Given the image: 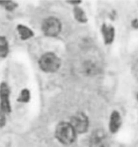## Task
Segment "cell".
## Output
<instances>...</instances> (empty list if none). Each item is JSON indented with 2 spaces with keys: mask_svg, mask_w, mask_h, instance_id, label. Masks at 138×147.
I'll list each match as a JSON object with an SVG mask.
<instances>
[{
  "mask_svg": "<svg viewBox=\"0 0 138 147\" xmlns=\"http://www.w3.org/2000/svg\"><path fill=\"white\" fill-rule=\"evenodd\" d=\"M137 100H138V94H137Z\"/></svg>",
  "mask_w": 138,
  "mask_h": 147,
  "instance_id": "obj_16",
  "label": "cell"
},
{
  "mask_svg": "<svg viewBox=\"0 0 138 147\" xmlns=\"http://www.w3.org/2000/svg\"><path fill=\"white\" fill-rule=\"evenodd\" d=\"M132 25H133V26L134 28H138V20L137 19L133 20V23H132Z\"/></svg>",
  "mask_w": 138,
  "mask_h": 147,
  "instance_id": "obj_15",
  "label": "cell"
},
{
  "mask_svg": "<svg viewBox=\"0 0 138 147\" xmlns=\"http://www.w3.org/2000/svg\"><path fill=\"white\" fill-rule=\"evenodd\" d=\"M5 123H6V121H5V117H1V118H0V127L4 126V125H5Z\"/></svg>",
  "mask_w": 138,
  "mask_h": 147,
  "instance_id": "obj_14",
  "label": "cell"
},
{
  "mask_svg": "<svg viewBox=\"0 0 138 147\" xmlns=\"http://www.w3.org/2000/svg\"><path fill=\"white\" fill-rule=\"evenodd\" d=\"M17 31L21 40H29L33 36V32L31 29L23 25H19L17 26Z\"/></svg>",
  "mask_w": 138,
  "mask_h": 147,
  "instance_id": "obj_9",
  "label": "cell"
},
{
  "mask_svg": "<svg viewBox=\"0 0 138 147\" xmlns=\"http://www.w3.org/2000/svg\"><path fill=\"white\" fill-rule=\"evenodd\" d=\"M39 66L46 73H55L61 66V59L53 53L49 52L43 55L39 61Z\"/></svg>",
  "mask_w": 138,
  "mask_h": 147,
  "instance_id": "obj_2",
  "label": "cell"
},
{
  "mask_svg": "<svg viewBox=\"0 0 138 147\" xmlns=\"http://www.w3.org/2000/svg\"><path fill=\"white\" fill-rule=\"evenodd\" d=\"M55 136L62 144L70 145L75 142L77 133L72 127V125H70V123L63 122L57 125Z\"/></svg>",
  "mask_w": 138,
  "mask_h": 147,
  "instance_id": "obj_1",
  "label": "cell"
},
{
  "mask_svg": "<svg viewBox=\"0 0 138 147\" xmlns=\"http://www.w3.org/2000/svg\"><path fill=\"white\" fill-rule=\"evenodd\" d=\"M9 53V42L4 36H0V58H5Z\"/></svg>",
  "mask_w": 138,
  "mask_h": 147,
  "instance_id": "obj_10",
  "label": "cell"
},
{
  "mask_svg": "<svg viewBox=\"0 0 138 147\" xmlns=\"http://www.w3.org/2000/svg\"><path fill=\"white\" fill-rule=\"evenodd\" d=\"M42 29L45 35L48 37H56L59 35L62 29L61 22L55 17H48L43 21Z\"/></svg>",
  "mask_w": 138,
  "mask_h": 147,
  "instance_id": "obj_3",
  "label": "cell"
},
{
  "mask_svg": "<svg viewBox=\"0 0 138 147\" xmlns=\"http://www.w3.org/2000/svg\"><path fill=\"white\" fill-rule=\"evenodd\" d=\"M121 125V118L119 113L117 111H113L110 117V123H109V128L112 133H116L118 131Z\"/></svg>",
  "mask_w": 138,
  "mask_h": 147,
  "instance_id": "obj_7",
  "label": "cell"
},
{
  "mask_svg": "<svg viewBox=\"0 0 138 147\" xmlns=\"http://www.w3.org/2000/svg\"><path fill=\"white\" fill-rule=\"evenodd\" d=\"M29 99H30V92L29 90L27 89L22 90L18 96V101L22 103H27L29 101Z\"/></svg>",
  "mask_w": 138,
  "mask_h": 147,
  "instance_id": "obj_12",
  "label": "cell"
},
{
  "mask_svg": "<svg viewBox=\"0 0 138 147\" xmlns=\"http://www.w3.org/2000/svg\"><path fill=\"white\" fill-rule=\"evenodd\" d=\"M0 109L6 114L12 111L10 102V88L5 82H2L0 85Z\"/></svg>",
  "mask_w": 138,
  "mask_h": 147,
  "instance_id": "obj_5",
  "label": "cell"
},
{
  "mask_svg": "<svg viewBox=\"0 0 138 147\" xmlns=\"http://www.w3.org/2000/svg\"><path fill=\"white\" fill-rule=\"evenodd\" d=\"M74 16H75L76 20L80 23H86L87 22V17L84 11L80 8V7H75L74 8Z\"/></svg>",
  "mask_w": 138,
  "mask_h": 147,
  "instance_id": "obj_11",
  "label": "cell"
},
{
  "mask_svg": "<svg viewBox=\"0 0 138 147\" xmlns=\"http://www.w3.org/2000/svg\"><path fill=\"white\" fill-rule=\"evenodd\" d=\"M101 32L104 38V41H105V43L109 45L113 41L114 38V29L113 26H108L106 25H103L101 28Z\"/></svg>",
  "mask_w": 138,
  "mask_h": 147,
  "instance_id": "obj_8",
  "label": "cell"
},
{
  "mask_svg": "<svg viewBox=\"0 0 138 147\" xmlns=\"http://www.w3.org/2000/svg\"><path fill=\"white\" fill-rule=\"evenodd\" d=\"M0 6H2L7 11H13V9H16L17 4L12 1H3V2H0Z\"/></svg>",
  "mask_w": 138,
  "mask_h": 147,
  "instance_id": "obj_13",
  "label": "cell"
},
{
  "mask_svg": "<svg viewBox=\"0 0 138 147\" xmlns=\"http://www.w3.org/2000/svg\"><path fill=\"white\" fill-rule=\"evenodd\" d=\"M70 125L76 131L77 134H82L85 133L88 129L89 121L87 117L82 112H78L71 118V121L69 122Z\"/></svg>",
  "mask_w": 138,
  "mask_h": 147,
  "instance_id": "obj_4",
  "label": "cell"
},
{
  "mask_svg": "<svg viewBox=\"0 0 138 147\" xmlns=\"http://www.w3.org/2000/svg\"><path fill=\"white\" fill-rule=\"evenodd\" d=\"M89 145L90 147H105L103 133L99 130H97L96 132H94L90 139Z\"/></svg>",
  "mask_w": 138,
  "mask_h": 147,
  "instance_id": "obj_6",
  "label": "cell"
}]
</instances>
